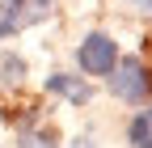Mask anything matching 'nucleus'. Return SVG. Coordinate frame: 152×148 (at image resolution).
I'll use <instances>...</instances> for the list:
<instances>
[{
	"label": "nucleus",
	"mask_w": 152,
	"mask_h": 148,
	"mask_svg": "<svg viewBox=\"0 0 152 148\" xmlns=\"http://www.w3.org/2000/svg\"><path fill=\"white\" fill-rule=\"evenodd\" d=\"M76 64H80L89 76H106V72L118 64V47H114L110 34H89V38L76 47Z\"/></svg>",
	"instance_id": "f257e3e1"
},
{
	"label": "nucleus",
	"mask_w": 152,
	"mask_h": 148,
	"mask_svg": "<svg viewBox=\"0 0 152 148\" xmlns=\"http://www.w3.org/2000/svg\"><path fill=\"white\" fill-rule=\"evenodd\" d=\"M110 72H114L110 76V93L114 97H123V102H144L148 97V76H144V64L140 59H123Z\"/></svg>",
	"instance_id": "f03ea898"
},
{
	"label": "nucleus",
	"mask_w": 152,
	"mask_h": 148,
	"mask_svg": "<svg viewBox=\"0 0 152 148\" xmlns=\"http://www.w3.org/2000/svg\"><path fill=\"white\" fill-rule=\"evenodd\" d=\"M51 9V0H9V4H0V34H17L34 21H42Z\"/></svg>",
	"instance_id": "7ed1b4c3"
},
{
	"label": "nucleus",
	"mask_w": 152,
	"mask_h": 148,
	"mask_svg": "<svg viewBox=\"0 0 152 148\" xmlns=\"http://www.w3.org/2000/svg\"><path fill=\"white\" fill-rule=\"evenodd\" d=\"M47 89H55V93H68L76 106L89 102V85H76V81H68V76H51V81H47Z\"/></svg>",
	"instance_id": "20e7f679"
},
{
	"label": "nucleus",
	"mask_w": 152,
	"mask_h": 148,
	"mask_svg": "<svg viewBox=\"0 0 152 148\" xmlns=\"http://www.w3.org/2000/svg\"><path fill=\"white\" fill-rule=\"evenodd\" d=\"M131 140H135V148L152 144V123L148 119H135V123H131Z\"/></svg>",
	"instance_id": "39448f33"
},
{
	"label": "nucleus",
	"mask_w": 152,
	"mask_h": 148,
	"mask_svg": "<svg viewBox=\"0 0 152 148\" xmlns=\"http://www.w3.org/2000/svg\"><path fill=\"white\" fill-rule=\"evenodd\" d=\"M0 72H4L9 81H17V76L26 72V64H21V59H9V55H4V59H0Z\"/></svg>",
	"instance_id": "423d86ee"
},
{
	"label": "nucleus",
	"mask_w": 152,
	"mask_h": 148,
	"mask_svg": "<svg viewBox=\"0 0 152 148\" xmlns=\"http://www.w3.org/2000/svg\"><path fill=\"white\" fill-rule=\"evenodd\" d=\"M26 148H51V140H42V136H26Z\"/></svg>",
	"instance_id": "0eeeda50"
},
{
	"label": "nucleus",
	"mask_w": 152,
	"mask_h": 148,
	"mask_svg": "<svg viewBox=\"0 0 152 148\" xmlns=\"http://www.w3.org/2000/svg\"><path fill=\"white\" fill-rule=\"evenodd\" d=\"M135 4H140V9H144V13H152V0H135Z\"/></svg>",
	"instance_id": "6e6552de"
},
{
	"label": "nucleus",
	"mask_w": 152,
	"mask_h": 148,
	"mask_svg": "<svg viewBox=\"0 0 152 148\" xmlns=\"http://www.w3.org/2000/svg\"><path fill=\"white\" fill-rule=\"evenodd\" d=\"M144 148H152V144H144Z\"/></svg>",
	"instance_id": "1a4fd4ad"
}]
</instances>
